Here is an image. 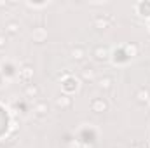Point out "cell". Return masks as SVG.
Listing matches in <instances>:
<instances>
[{"mask_svg":"<svg viewBox=\"0 0 150 148\" xmlns=\"http://www.w3.org/2000/svg\"><path fill=\"white\" fill-rule=\"evenodd\" d=\"M91 110L96 111V113H101L103 110H107V103H105L103 99H94V101L91 103Z\"/></svg>","mask_w":150,"mask_h":148,"instance_id":"6da1fadb","label":"cell"},{"mask_svg":"<svg viewBox=\"0 0 150 148\" xmlns=\"http://www.w3.org/2000/svg\"><path fill=\"white\" fill-rule=\"evenodd\" d=\"M94 56H96V59H107L108 58V51H107V47H96L94 49Z\"/></svg>","mask_w":150,"mask_h":148,"instance_id":"7a4b0ae2","label":"cell"},{"mask_svg":"<svg viewBox=\"0 0 150 148\" xmlns=\"http://www.w3.org/2000/svg\"><path fill=\"white\" fill-rule=\"evenodd\" d=\"M70 98H67V96H61V98H58L56 99V105L58 106H61V108H67V106H70Z\"/></svg>","mask_w":150,"mask_h":148,"instance_id":"3957f363","label":"cell"},{"mask_svg":"<svg viewBox=\"0 0 150 148\" xmlns=\"http://www.w3.org/2000/svg\"><path fill=\"white\" fill-rule=\"evenodd\" d=\"M72 54H74L75 59H82V58H84V49H80V47H75L74 51H72Z\"/></svg>","mask_w":150,"mask_h":148,"instance_id":"277c9868","label":"cell"},{"mask_svg":"<svg viewBox=\"0 0 150 148\" xmlns=\"http://www.w3.org/2000/svg\"><path fill=\"white\" fill-rule=\"evenodd\" d=\"M110 82H112L110 78H101V80H100V87H103V89H108V87H110Z\"/></svg>","mask_w":150,"mask_h":148,"instance_id":"5b68a950","label":"cell"},{"mask_svg":"<svg viewBox=\"0 0 150 148\" xmlns=\"http://www.w3.org/2000/svg\"><path fill=\"white\" fill-rule=\"evenodd\" d=\"M45 111H47V105H45V103H40V105L37 106V113L38 115H44Z\"/></svg>","mask_w":150,"mask_h":148,"instance_id":"8992f818","label":"cell"},{"mask_svg":"<svg viewBox=\"0 0 150 148\" xmlns=\"http://www.w3.org/2000/svg\"><path fill=\"white\" fill-rule=\"evenodd\" d=\"M7 32H9V33H18V25H16V23L7 25Z\"/></svg>","mask_w":150,"mask_h":148,"instance_id":"52a82bcc","label":"cell"},{"mask_svg":"<svg viewBox=\"0 0 150 148\" xmlns=\"http://www.w3.org/2000/svg\"><path fill=\"white\" fill-rule=\"evenodd\" d=\"M138 99H140V101H147V99H149V92H147V91H140V92H138Z\"/></svg>","mask_w":150,"mask_h":148,"instance_id":"ba28073f","label":"cell"},{"mask_svg":"<svg viewBox=\"0 0 150 148\" xmlns=\"http://www.w3.org/2000/svg\"><path fill=\"white\" fill-rule=\"evenodd\" d=\"M26 92H28V94H37V87H35V85H28V87H26Z\"/></svg>","mask_w":150,"mask_h":148,"instance_id":"9c48e42d","label":"cell"},{"mask_svg":"<svg viewBox=\"0 0 150 148\" xmlns=\"http://www.w3.org/2000/svg\"><path fill=\"white\" fill-rule=\"evenodd\" d=\"M4 45H5V38L0 37V47H4Z\"/></svg>","mask_w":150,"mask_h":148,"instance_id":"30bf717a","label":"cell"},{"mask_svg":"<svg viewBox=\"0 0 150 148\" xmlns=\"http://www.w3.org/2000/svg\"><path fill=\"white\" fill-rule=\"evenodd\" d=\"M84 77H86V78H91V77H93V73H91V72H89V73L86 72V73H84Z\"/></svg>","mask_w":150,"mask_h":148,"instance_id":"8fae6325","label":"cell"},{"mask_svg":"<svg viewBox=\"0 0 150 148\" xmlns=\"http://www.w3.org/2000/svg\"><path fill=\"white\" fill-rule=\"evenodd\" d=\"M0 148H2V147H0Z\"/></svg>","mask_w":150,"mask_h":148,"instance_id":"7c38bea8","label":"cell"}]
</instances>
